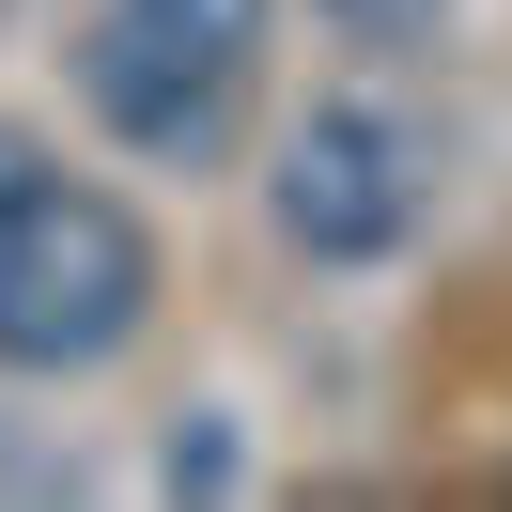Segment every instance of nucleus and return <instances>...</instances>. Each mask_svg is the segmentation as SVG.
Wrapping results in <instances>:
<instances>
[{"label":"nucleus","mask_w":512,"mask_h":512,"mask_svg":"<svg viewBox=\"0 0 512 512\" xmlns=\"http://www.w3.org/2000/svg\"><path fill=\"white\" fill-rule=\"evenodd\" d=\"M264 32H280V0H109L94 32H78V94H94V125L125 140V156L202 171L249 125Z\"/></svg>","instance_id":"f257e3e1"},{"label":"nucleus","mask_w":512,"mask_h":512,"mask_svg":"<svg viewBox=\"0 0 512 512\" xmlns=\"http://www.w3.org/2000/svg\"><path fill=\"white\" fill-rule=\"evenodd\" d=\"M311 16H326L342 47H435V16H450V0H311Z\"/></svg>","instance_id":"20e7f679"},{"label":"nucleus","mask_w":512,"mask_h":512,"mask_svg":"<svg viewBox=\"0 0 512 512\" xmlns=\"http://www.w3.org/2000/svg\"><path fill=\"white\" fill-rule=\"evenodd\" d=\"M156 326V233L78 171H32L0 218V373H94Z\"/></svg>","instance_id":"f03ea898"},{"label":"nucleus","mask_w":512,"mask_h":512,"mask_svg":"<svg viewBox=\"0 0 512 512\" xmlns=\"http://www.w3.org/2000/svg\"><path fill=\"white\" fill-rule=\"evenodd\" d=\"M419 202H435V140L404 109H373V94L311 109L280 140V171H264V218H280L295 264H388L419 233Z\"/></svg>","instance_id":"7ed1b4c3"},{"label":"nucleus","mask_w":512,"mask_h":512,"mask_svg":"<svg viewBox=\"0 0 512 512\" xmlns=\"http://www.w3.org/2000/svg\"><path fill=\"white\" fill-rule=\"evenodd\" d=\"M32 171H47V156H32V125H0V218L32 202Z\"/></svg>","instance_id":"39448f33"}]
</instances>
